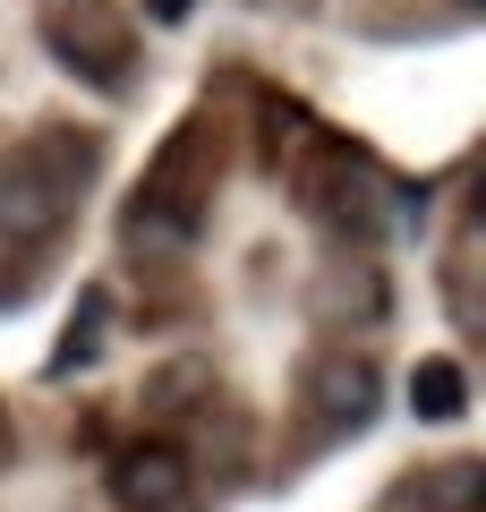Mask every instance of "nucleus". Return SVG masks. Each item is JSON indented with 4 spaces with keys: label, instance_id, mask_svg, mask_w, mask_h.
<instances>
[{
    "label": "nucleus",
    "instance_id": "obj_4",
    "mask_svg": "<svg viewBox=\"0 0 486 512\" xmlns=\"http://www.w3.org/2000/svg\"><path fill=\"white\" fill-rule=\"evenodd\" d=\"M188 495H197V470H188L180 444H128L120 461H111V504L120 512H180Z\"/></svg>",
    "mask_w": 486,
    "mask_h": 512
},
{
    "label": "nucleus",
    "instance_id": "obj_1",
    "mask_svg": "<svg viewBox=\"0 0 486 512\" xmlns=\"http://www.w3.org/2000/svg\"><path fill=\"white\" fill-rule=\"evenodd\" d=\"M205 214V188H197V128H180L171 146L145 163V180L128 188V248H188Z\"/></svg>",
    "mask_w": 486,
    "mask_h": 512
},
{
    "label": "nucleus",
    "instance_id": "obj_3",
    "mask_svg": "<svg viewBox=\"0 0 486 512\" xmlns=\"http://www.w3.org/2000/svg\"><path fill=\"white\" fill-rule=\"evenodd\" d=\"M69 197L77 188L60 180L35 146L0 154V248H43V239L60 231V214H69Z\"/></svg>",
    "mask_w": 486,
    "mask_h": 512
},
{
    "label": "nucleus",
    "instance_id": "obj_5",
    "mask_svg": "<svg viewBox=\"0 0 486 512\" xmlns=\"http://www.w3.org/2000/svg\"><path fill=\"white\" fill-rule=\"evenodd\" d=\"M367 410H376V359L367 350H333L316 367V419L324 427H359Z\"/></svg>",
    "mask_w": 486,
    "mask_h": 512
},
{
    "label": "nucleus",
    "instance_id": "obj_6",
    "mask_svg": "<svg viewBox=\"0 0 486 512\" xmlns=\"http://www.w3.org/2000/svg\"><path fill=\"white\" fill-rule=\"evenodd\" d=\"M410 410L427 427H452L469 410V376H461V359H418V376H410Z\"/></svg>",
    "mask_w": 486,
    "mask_h": 512
},
{
    "label": "nucleus",
    "instance_id": "obj_9",
    "mask_svg": "<svg viewBox=\"0 0 486 512\" xmlns=\"http://www.w3.org/2000/svg\"><path fill=\"white\" fill-rule=\"evenodd\" d=\"M145 9H154L162 26H180V18H188V0H145Z\"/></svg>",
    "mask_w": 486,
    "mask_h": 512
},
{
    "label": "nucleus",
    "instance_id": "obj_8",
    "mask_svg": "<svg viewBox=\"0 0 486 512\" xmlns=\"http://www.w3.org/2000/svg\"><path fill=\"white\" fill-rule=\"evenodd\" d=\"M418 504L427 512H478V461H444L435 478H418Z\"/></svg>",
    "mask_w": 486,
    "mask_h": 512
},
{
    "label": "nucleus",
    "instance_id": "obj_7",
    "mask_svg": "<svg viewBox=\"0 0 486 512\" xmlns=\"http://www.w3.org/2000/svg\"><path fill=\"white\" fill-rule=\"evenodd\" d=\"M103 325H111V291H86V308L69 316V333H60V376H69V367H94L103 359Z\"/></svg>",
    "mask_w": 486,
    "mask_h": 512
},
{
    "label": "nucleus",
    "instance_id": "obj_2",
    "mask_svg": "<svg viewBox=\"0 0 486 512\" xmlns=\"http://www.w3.org/2000/svg\"><path fill=\"white\" fill-rule=\"evenodd\" d=\"M43 43H52V60L69 77H86V86H128V18L120 9H103V0H69V9H52L43 18Z\"/></svg>",
    "mask_w": 486,
    "mask_h": 512
}]
</instances>
